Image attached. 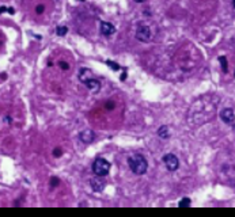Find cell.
Segmentation results:
<instances>
[{"instance_id": "22", "label": "cell", "mask_w": 235, "mask_h": 217, "mask_svg": "<svg viewBox=\"0 0 235 217\" xmlns=\"http://www.w3.org/2000/svg\"><path fill=\"white\" fill-rule=\"evenodd\" d=\"M7 12L11 14V15H14V14H15V10H14L12 7H10V8H7Z\"/></svg>"}, {"instance_id": "5", "label": "cell", "mask_w": 235, "mask_h": 217, "mask_svg": "<svg viewBox=\"0 0 235 217\" xmlns=\"http://www.w3.org/2000/svg\"><path fill=\"white\" fill-rule=\"evenodd\" d=\"M90 186L93 189V191L95 193H101L102 190L106 187V181L103 179V176H98L95 175L94 178L90 179Z\"/></svg>"}, {"instance_id": "2", "label": "cell", "mask_w": 235, "mask_h": 217, "mask_svg": "<svg viewBox=\"0 0 235 217\" xmlns=\"http://www.w3.org/2000/svg\"><path fill=\"white\" fill-rule=\"evenodd\" d=\"M110 171V163L103 157H98L93 163V172L98 176H106Z\"/></svg>"}, {"instance_id": "7", "label": "cell", "mask_w": 235, "mask_h": 217, "mask_svg": "<svg viewBox=\"0 0 235 217\" xmlns=\"http://www.w3.org/2000/svg\"><path fill=\"white\" fill-rule=\"evenodd\" d=\"M84 84L93 94H97V92H99V90H101V83H99V80L95 77L88 79L87 81H84Z\"/></svg>"}, {"instance_id": "25", "label": "cell", "mask_w": 235, "mask_h": 217, "mask_svg": "<svg viewBox=\"0 0 235 217\" xmlns=\"http://www.w3.org/2000/svg\"><path fill=\"white\" fill-rule=\"evenodd\" d=\"M79 2H84V0H79Z\"/></svg>"}, {"instance_id": "14", "label": "cell", "mask_w": 235, "mask_h": 217, "mask_svg": "<svg viewBox=\"0 0 235 217\" xmlns=\"http://www.w3.org/2000/svg\"><path fill=\"white\" fill-rule=\"evenodd\" d=\"M190 203H192L190 198L185 197V198H182V200H179V202H178V206H179V208H188V206H190Z\"/></svg>"}, {"instance_id": "11", "label": "cell", "mask_w": 235, "mask_h": 217, "mask_svg": "<svg viewBox=\"0 0 235 217\" xmlns=\"http://www.w3.org/2000/svg\"><path fill=\"white\" fill-rule=\"evenodd\" d=\"M219 62L221 64V69H223L224 73L228 72V62H227V58L224 56H220L219 57Z\"/></svg>"}, {"instance_id": "17", "label": "cell", "mask_w": 235, "mask_h": 217, "mask_svg": "<svg viewBox=\"0 0 235 217\" xmlns=\"http://www.w3.org/2000/svg\"><path fill=\"white\" fill-rule=\"evenodd\" d=\"M59 65H60V68L63 71H68L69 69V64H68V62H65V61H60V62H59Z\"/></svg>"}, {"instance_id": "24", "label": "cell", "mask_w": 235, "mask_h": 217, "mask_svg": "<svg viewBox=\"0 0 235 217\" xmlns=\"http://www.w3.org/2000/svg\"><path fill=\"white\" fill-rule=\"evenodd\" d=\"M136 3H143V2H145V0H135Z\"/></svg>"}, {"instance_id": "18", "label": "cell", "mask_w": 235, "mask_h": 217, "mask_svg": "<svg viewBox=\"0 0 235 217\" xmlns=\"http://www.w3.org/2000/svg\"><path fill=\"white\" fill-rule=\"evenodd\" d=\"M44 11H45V5H44V4H38V5L36 7V12H37V14H42Z\"/></svg>"}, {"instance_id": "9", "label": "cell", "mask_w": 235, "mask_h": 217, "mask_svg": "<svg viewBox=\"0 0 235 217\" xmlns=\"http://www.w3.org/2000/svg\"><path fill=\"white\" fill-rule=\"evenodd\" d=\"M101 33L105 37H110V35H113L116 33V27L113 26L112 23H109V22L102 20L101 22Z\"/></svg>"}, {"instance_id": "6", "label": "cell", "mask_w": 235, "mask_h": 217, "mask_svg": "<svg viewBox=\"0 0 235 217\" xmlns=\"http://www.w3.org/2000/svg\"><path fill=\"white\" fill-rule=\"evenodd\" d=\"M219 115H220V118H221V121H223V122H226V124L232 125V126H234V119H235L234 108H231V107L223 108V110L219 113Z\"/></svg>"}, {"instance_id": "20", "label": "cell", "mask_w": 235, "mask_h": 217, "mask_svg": "<svg viewBox=\"0 0 235 217\" xmlns=\"http://www.w3.org/2000/svg\"><path fill=\"white\" fill-rule=\"evenodd\" d=\"M106 107H107V110H113V107H114V102H107Z\"/></svg>"}, {"instance_id": "23", "label": "cell", "mask_w": 235, "mask_h": 217, "mask_svg": "<svg viewBox=\"0 0 235 217\" xmlns=\"http://www.w3.org/2000/svg\"><path fill=\"white\" fill-rule=\"evenodd\" d=\"M6 10H7L6 7H0V14H3V12H4V11H6Z\"/></svg>"}, {"instance_id": "4", "label": "cell", "mask_w": 235, "mask_h": 217, "mask_svg": "<svg viewBox=\"0 0 235 217\" xmlns=\"http://www.w3.org/2000/svg\"><path fill=\"white\" fill-rule=\"evenodd\" d=\"M163 163L164 165H166V168L169 171H177L178 167H179V160H178V157L175 156L174 153H167L163 156Z\"/></svg>"}, {"instance_id": "12", "label": "cell", "mask_w": 235, "mask_h": 217, "mask_svg": "<svg viewBox=\"0 0 235 217\" xmlns=\"http://www.w3.org/2000/svg\"><path fill=\"white\" fill-rule=\"evenodd\" d=\"M158 134H159V137H162V138H167L169 137V127L167 126H160L159 127V130H158Z\"/></svg>"}, {"instance_id": "1", "label": "cell", "mask_w": 235, "mask_h": 217, "mask_svg": "<svg viewBox=\"0 0 235 217\" xmlns=\"http://www.w3.org/2000/svg\"><path fill=\"white\" fill-rule=\"evenodd\" d=\"M128 164H129V168L132 170V172L136 174V175H143V174H145L148 170L147 159L140 153H135V155H132V156H129Z\"/></svg>"}, {"instance_id": "19", "label": "cell", "mask_w": 235, "mask_h": 217, "mask_svg": "<svg viewBox=\"0 0 235 217\" xmlns=\"http://www.w3.org/2000/svg\"><path fill=\"white\" fill-rule=\"evenodd\" d=\"M61 155H63L61 149L60 148H55V151H53V156H55V157H60Z\"/></svg>"}, {"instance_id": "13", "label": "cell", "mask_w": 235, "mask_h": 217, "mask_svg": "<svg viewBox=\"0 0 235 217\" xmlns=\"http://www.w3.org/2000/svg\"><path fill=\"white\" fill-rule=\"evenodd\" d=\"M67 33H68V27L67 26H57L56 27V34H57L59 37H64Z\"/></svg>"}, {"instance_id": "8", "label": "cell", "mask_w": 235, "mask_h": 217, "mask_svg": "<svg viewBox=\"0 0 235 217\" xmlns=\"http://www.w3.org/2000/svg\"><path fill=\"white\" fill-rule=\"evenodd\" d=\"M79 138H80V141H83L84 144H90V143H93V141H94L95 134H94L93 130L86 129V130H82V132L79 133Z\"/></svg>"}, {"instance_id": "3", "label": "cell", "mask_w": 235, "mask_h": 217, "mask_svg": "<svg viewBox=\"0 0 235 217\" xmlns=\"http://www.w3.org/2000/svg\"><path fill=\"white\" fill-rule=\"evenodd\" d=\"M136 38L139 41H141V42H148L152 38V30H151V27L147 26V24H140L137 27Z\"/></svg>"}, {"instance_id": "10", "label": "cell", "mask_w": 235, "mask_h": 217, "mask_svg": "<svg viewBox=\"0 0 235 217\" xmlns=\"http://www.w3.org/2000/svg\"><path fill=\"white\" fill-rule=\"evenodd\" d=\"M94 77V73L91 69H88V68H82V69L79 71V80L82 81V83H84V81H87L88 79Z\"/></svg>"}, {"instance_id": "15", "label": "cell", "mask_w": 235, "mask_h": 217, "mask_svg": "<svg viewBox=\"0 0 235 217\" xmlns=\"http://www.w3.org/2000/svg\"><path fill=\"white\" fill-rule=\"evenodd\" d=\"M106 64L109 65V68H112V69H113V71H116V72H117V71H120V69H122V67H121V65H118L117 62L112 61V60H107V61H106Z\"/></svg>"}, {"instance_id": "16", "label": "cell", "mask_w": 235, "mask_h": 217, "mask_svg": "<svg viewBox=\"0 0 235 217\" xmlns=\"http://www.w3.org/2000/svg\"><path fill=\"white\" fill-rule=\"evenodd\" d=\"M59 183H60V179H59V178H55V176L50 178V186H52V187H56Z\"/></svg>"}, {"instance_id": "21", "label": "cell", "mask_w": 235, "mask_h": 217, "mask_svg": "<svg viewBox=\"0 0 235 217\" xmlns=\"http://www.w3.org/2000/svg\"><path fill=\"white\" fill-rule=\"evenodd\" d=\"M125 79H126V68H125V69H124V73H122V75L120 76V80H121V81H124V80H125Z\"/></svg>"}]
</instances>
